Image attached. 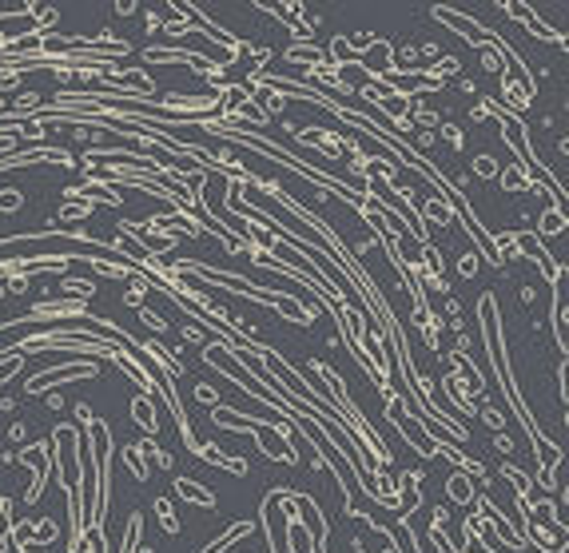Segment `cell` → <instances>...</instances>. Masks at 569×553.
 <instances>
[{"mask_svg": "<svg viewBox=\"0 0 569 553\" xmlns=\"http://www.w3.org/2000/svg\"><path fill=\"white\" fill-rule=\"evenodd\" d=\"M478 175H494V160H490V156L478 160Z\"/></svg>", "mask_w": 569, "mask_h": 553, "instance_id": "cell-1", "label": "cell"}]
</instances>
